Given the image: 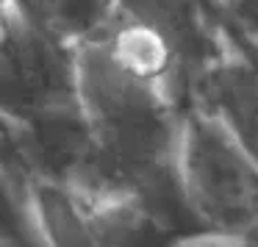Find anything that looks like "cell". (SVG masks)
Segmentation results:
<instances>
[{
    "mask_svg": "<svg viewBox=\"0 0 258 247\" xmlns=\"http://www.w3.org/2000/svg\"><path fill=\"white\" fill-rule=\"evenodd\" d=\"M225 36L258 61V0H214Z\"/></svg>",
    "mask_w": 258,
    "mask_h": 247,
    "instance_id": "52a82bcc",
    "label": "cell"
},
{
    "mask_svg": "<svg viewBox=\"0 0 258 247\" xmlns=\"http://www.w3.org/2000/svg\"><path fill=\"white\" fill-rule=\"evenodd\" d=\"M25 219H28L25 203L0 180V228H12V225L25 222Z\"/></svg>",
    "mask_w": 258,
    "mask_h": 247,
    "instance_id": "ba28073f",
    "label": "cell"
},
{
    "mask_svg": "<svg viewBox=\"0 0 258 247\" xmlns=\"http://www.w3.org/2000/svg\"><path fill=\"white\" fill-rule=\"evenodd\" d=\"M6 3H12V0H0V6H6Z\"/></svg>",
    "mask_w": 258,
    "mask_h": 247,
    "instance_id": "8fae6325",
    "label": "cell"
},
{
    "mask_svg": "<svg viewBox=\"0 0 258 247\" xmlns=\"http://www.w3.org/2000/svg\"><path fill=\"white\" fill-rule=\"evenodd\" d=\"M25 214L39 247H95L81 197L58 180H34Z\"/></svg>",
    "mask_w": 258,
    "mask_h": 247,
    "instance_id": "5b68a950",
    "label": "cell"
},
{
    "mask_svg": "<svg viewBox=\"0 0 258 247\" xmlns=\"http://www.w3.org/2000/svg\"><path fill=\"white\" fill-rule=\"evenodd\" d=\"M75 108V50L20 0L0 6V114L25 122Z\"/></svg>",
    "mask_w": 258,
    "mask_h": 247,
    "instance_id": "7a4b0ae2",
    "label": "cell"
},
{
    "mask_svg": "<svg viewBox=\"0 0 258 247\" xmlns=\"http://www.w3.org/2000/svg\"><path fill=\"white\" fill-rule=\"evenodd\" d=\"M0 247H39L31 222L25 219L23 225H14V228H3L0 230Z\"/></svg>",
    "mask_w": 258,
    "mask_h": 247,
    "instance_id": "30bf717a",
    "label": "cell"
},
{
    "mask_svg": "<svg viewBox=\"0 0 258 247\" xmlns=\"http://www.w3.org/2000/svg\"><path fill=\"white\" fill-rule=\"evenodd\" d=\"M20 225H23V222H20ZM12 228H14V225H12ZM0 230H3V228H0Z\"/></svg>",
    "mask_w": 258,
    "mask_h": 247,
    "instance_id": "7c38bea8",
    "label": "cell"
},
{
    "mask_svg": "<svg viewBox=\"0 0 258 247\" xmlns=\"http://www.w3.org/2000/svg\"><path fill=\"white\" fill-rule=\"evenodd\" d=\"M189 108L211 117L258 164V61L230 42L200 70Z\"/></svg>",
    "mask_w": 258,
    "mask_h": 247,
    "instance_id": "277c9868",
    "label": "cell"
},
{
    "mask_svg": "<svg viewBox=\"0 0 258 247\" xmlns=\"http://www.w3.org/2000/svg\"><path fill=\"white\" fill-rule=\"evenodd\" d=\"M28 14L42 23L53 36L78 47L111 14L114 0H20Z\"/></svg>",
    "mask_w": 258,
    "mask_h": 247,
    "instance_id": "8992f818",
    "label": "cell"
},
{
    "mask_svg": "<svg viewBox=\"0 0 258 247\" xmlns=\"http://www.w3.org/2000/svg\"><path fill=\"white\" fill-rule=\"evenodd\" d=\"M208 3H211V0H208Z\"/></svg>",
    "mask_w": 258,
    "mask_h": 247,
    "instance_id": "5bb4252c",
    "label": "cell"
},
{
    "mask_svg": "<svg viewBox=\"0 0 258 247\" xmlns=\"http://www.w3.org/2000/svg\"><path fill=\"white\" fill-rule=\"evenodd\" d=\"M211 3H214V0H211ZM211 9H214V6H211Z\"/></svg>",
    "mask_w": 258,
    "mask_h": 247,
    "instance_id": "4fadbf2b",
    "label": "cell"
},
{
    "mask_svg": "<svg viewBox=\"0 0 258 247\" xmlns=\"http://www.w3.org/2000/svg\"><path fill=\"white\" fill-rule=\"evenodd\" d=\"M84 208L95 247H167L180 236L200 233L180 186L156 195L84 203Z\"/></svg>",
    "mask_w": 258,
    "mask_h": 247,
    "instance_id": "3957f363",
    "label": "cell"
},
{
    "mask_svg": "<svg viewBox=\"0 0 258 247\" xmlns=\"http://www.w3.org/2000/svg\"><path fill=\"white\" fill-rule=\"evenodd\" d=\"M175 172L200 230L244 239L258 225V164L197 108L180 119Z\"/></svg>",
    "mask_w": 258,
    "mask_h": 247,
    "instance_id": "6da1fadb",
    "label": "cell"
},
{
    "mask_svg": "<svg viewBox=\"0 0 258 247\" xmlns=\"http://www.w3.org/2000/svg\"><path fill=\"white\" fill-rule=\"evenodd\" d=\"M167 247H241V239H233V236H222V233H189L180 236V239L169 241Z\"/></svg>",
    "mask_w": 258,
    "mask_h": 247,
    "instance_id": "9c48e42d",
    "label": "cell"
}]
</instances>
